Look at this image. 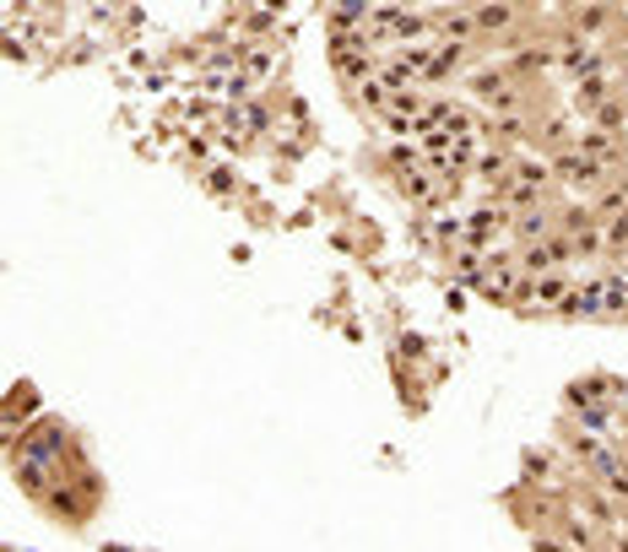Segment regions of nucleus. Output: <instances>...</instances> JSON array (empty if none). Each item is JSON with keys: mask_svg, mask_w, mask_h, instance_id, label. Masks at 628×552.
<instances>
[{"mask_svg": "<svg viewBox=\"0 0 628 552\" xmlns=\"http://www.w3.org/2000/svg\"><path fill=\"white\" fill-rule=\"evenodd\" d=\"M439 43H471L477 39V11H433Z\"/></svg>", "mask_w": 628, "mask_h": 552, "instance_id": "1", "label": "nucleus"}, {"mask_svg": "<svg viewBox=\"0 0 628 552\" xmlns=\"http://www.w3.org/2000/svg\"><path fill=\"white\" fill-rule=\"evenodd\" d=\"M461 60H466V43H433V60H428L422 82H450L461 71Z\"/></svg>", "mask_w": 628, "mask_h": 552, "instance_id": "2", "label": "nucleus"}, {"mask_svg": "<svg viewBox=\"0 0 628 552\" xmlns=\"http://www.w3.org/2000/svg\"><path fill=\"white\" fill-rule=\"evenodd\" d=\"M552 173H558V179H569V184H601V163H590L586 152H564V158H558V163H552Z\"/></svg>", "mask_w": 628, "mask_h": 552, "instance_id": "3", "label": "nucleus"}, {"mask_svg": "<svg viewBox=\"0 0 628 552\" xmlns=\"http://www.w3.org/2000/svg\"><path fill=\"white\" fill-rule=\"evenodd\" d=\"M515 233L526 239V244H547L552 239V217L542 207H531V212H515Z\"/></svg>", "mask_w": 628, "mask_h": 552, "instance_id": "4", "label": "nucleus"}, {"mask_svg": "<svg viewBox=\"0 0 628 552\" xmlns=\"http://www.w3.org/2000/svg\"><path fill=\"white\" fill-rule=\"evenodd\" d=\"M477 11V33H504L515 28V6H471Z\"/></svg>", "mask_w": 628, "mask_h": 552, "instance_id": "5", "label": "nucleus"}, {"mask_svg": "<svg viewBox=\"0 0 628 552\" xmlns=\"http://www.w3.org/2000/svg\"><path fill=\"white\" fill-rule=\"evenodd\" d=\"M607 22H612V11H596V6H590V11H575V17H569V28H580V33H601Z\"/></svg>", "mask_w": 628, "mask_h": 552, "instance_id": "6", "label": "nucleus"}, {"mask_svg": "<svg viewBox=\"0 0 628 552\" xmlns=\"http://www.w3.org/2000/svg\"><path fill=\"white\" fill-rule=\"evenodd\" d=\"M531 552H575V548H569V542H558V536H537Z\"/></svg>", "mask_w": 628, "mask_h": 552, "instance_id": "7", "label": "nucleus"}]
</instances>
